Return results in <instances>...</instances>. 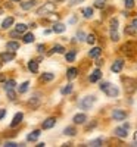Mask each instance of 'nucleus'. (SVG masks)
I'll return each instance as SVG.
<instances>
[{
	"label": "nucleus",
	"instance_id": "nucleus-42",
	"mask_svg": "<svg viewBox=\"0 0 137 147\" xmlns=\"http://www.w3.org/2000/svg\"><path fill=\"white\" fill-rule=\"evenodd\" d=\"M77 37H78V40H84V37H85V34H84L83 31H78V34H77Z\"/></svg>",
	"mask_w": 137,
	"mask_h": 147
},
{
	"label": "nucleus",
	"instance_id": "nucleus-22",
	"mask_svg": "<svg viewBox=\"0 0 137 147\" xmlns=\"http://www.w3.org/2000/svg\"><path fill=\"white\" fill-rule=\"evenodd\" d=\"M53 31H55V32H64V31H65V25L61 24V22L55 24V25H53Z\"/></svg>",
	"mask_w": 137,
	"mask_h": 147
},
{
	"label": "nucleus",
	"instance_id": "nucleus-12",
	"mask_svg": "<svg viewBox=\"0 0 137 147\" xmlns=\"http://www.w3.org/2000/svg\"><path fill=\"white\" fill-rule=\"evenodd\" d=\"M56 124V119L55 118H49L46 119L44 122H43V129H50V128H53Z\"/></svg>",
	"mask_w": 137,
	"mask_h": 147
},
{
	"label": "nucleus",
	"instance_id": "nucleus-44",
	"mask_svg": "<svg viewBox=\"0 0 137 147\" xmlns=\"http://www.w3.org/2000/svg\"><path fill=\"white\" fill-rule=\"evenodd\" d=\"M131 27H133V28L137 31V18H136V19H133V22H131Z\"/></svg>",
	"mask_w": 137,
	"mask_h": 147
},
{
	"label": "nucleus",
	"instance_id": "nucleus-30",
	"mask_svg": "<svg viewBox=\"0 0 137 147\" xmlns=\"http://www.w3.org/2000/svg\"><path fill=\"white\" fill-rule=\"evenodd\" d=\"M85 41H87L89 44H95V43H96V37H95V34H89V36H85Z\"/></svg>",
	"mask_w": 137,
	"mask_h": 147
},
{
	"label": "nucleus",
	"instance_id": "nucleus-49",
	"mask_svg": "<svg viewBox=\"0 0 137 147\" xmlns=\"http://www.w3.org/2000/svg\"><path fill=\"white\" fill-rule=\"evenodd\" d=\"M13 2H21V0H13Z\"/></svg>",
	"mask_w": 137,
	"mask_h": 147
},
{
	"label": "nucleus",
	"instance_id": "nucleus-21",
	"mask_svg": "<svg viewBox=\"0 0 137 147\" xmlns=\"http://www.w3.org/2000/svg\"><path fill=\"white\" fill-rule=\"evenodd\" d=\"M64 134H65V135H69V137H74V135L77 134V129H75L74 127H66L65 131H64Z\"/></svg>",
	"mask_w": 137,
	"mask_h": 147
},
{
	"label": "nucleus",
	"instance_id": "nucleus-18",
	"mask_svg": "<svg viewBox=\"0 0 137 147\" xmlns=\"http://www.w3.org/2000/svg\"><path fill=\"white\" fill-rule=\"evenodd\" d=\"M40 131L38 129H36V131H32L31 134H28V137H27V140L28 141H36V140H38V137H40Z\"/></svg>",
	"mask_w": 137,
	"mask_h": 147
},
{
	"label": "nucleus",
	"instance_id": "nucleus-25",
	"mask_svg": "<svg viewBox=\"0 0 137 147\" xmlns=\"http://www.w3.org/2000/svg\"><path fill=\"white\" fill-rule=\"evenodd\" d=\"M38 105H40V99H38V97H32V99L28 102V106H30V107H37Z\"/></svg>",
	"mask_w": 137,
	"mask_h": 147
},
{
	"label": "nucleus",
	"instance_id": "nucleus-39",
	"mask_svg": "<svg viewBox=\"0 0 137 147\" xmlns=\"http://www.w3.org/2000/svg\"><path fill=\"white\" fill-rule=\"evenodd\" d=\"M124 5H125V7H127V9H131V7L134 6V0H125V2H124Z\"/></svg>",
	"mask_w": 137,
	"mask_h": 147
},
{
	"label": "nucleus",
	"instance_id": "nucleus-33",
	"mask_svg": "<svg viewBox=\"0 0 137 147\" xmlns=\"http://www.w3.org/2000/svg\"><path fill=\"white\" fill-rule=\"evenodd\" d=\"M15 85H16L15 80H9V81H6V84H5V88H6V90H7V88H15Z\"/></svg>",
	"mask_w": 137,
	"mask_h": 147
},
{
	"label": "nucleus",
	"instance_id": "nucleus-37",
	"mask_svg": "<svg viewBox=\"0 0 137 147\" xmlns=\"http://www.w3.org/2000/svg\"><path fill=\"white\" fill-rule=\"evenodd\" d=\"M64 51H65V49H64L62 46H59V44H58V46H55V47H53L52 53H64Z\"/></svg>",
	"mask_w": 137,
	"mask_h": 147
},
{
	"label": "nucleus",
	"instance_id": "nucleus-8",
	"mask_svg": "<svg viewBox=\"0 0 137 147\" xmlns=\"http://www.w3.org/2000/svg\"><path fill=\"white\" fill-rule=\"evenodd\" d=\"M114 134H115L116 137H119V138H127V135H128L125 127H118V128H115Z\"/></svg>",
	"mask_w": 137,
	"mask_h": 147
},
{
	"label": "nucleus",
	"instance_id": "nucleus-2",
	"mask_svg": "<svg viewBox=\"0 0 137 147\" xmlns=\"http://www.w3.org/2000/svg\"><path fill=\"white\" fill-rule=\"evenodd\" d=\"M124 82V90L127 94H133L137 90V81L134 78H122Z\"/></svg>",
	"mask_w": 137,
	"mask_h": 147
},
{
	"label": "nucleus",
	"instance_id": "nucleus-3",
	"mask_svg": "<svg viewBox=\"0 0 137 147\" xmlns=\"http://www.w3.org/2000/svg\"><path fill=\"white\" fill-rule=\"evenodd\" d=\"M95 103H96V97H95V96H87V97L81 99L80 107L84 109V110H89V109H91V106L95 105Z\"/></svg>",
	"mask_w": 137,
	"mask_h": 147
},
{
	"label": "nucleus",
	"instance_id": "nucleus-23",
	"mask_svg": "<svg viewBox=\"0 0 137 147\" xmlns=\"http://www.w3.org/2000/svg\"><path fill=\"white\" fill-rule=\"evenodd\" d=\"M65 59H66V62H74L75 60V51H68V53H65Z\"/></svg>",
	"mask_w": 137,
	"mask_h": 147
},
{
	"label": "nucleus",
	"instance_id": "nucleus-14",
	"mask_svg": "<svg viewBox=\"0 0 137 147\" xmlns=\"http://www.w3.org/2000/svg\"><path fill=\"white\" fill-rule=\"evenodd\" d=\"M72 121H74L75 124H84L85 121H87V116H85L84 113H77V115L74 116Z\"/></svg>",
	"mask_w": 137,
	"mask_h": 147
},
{
	"label": "nucleus",
	"instance_id": "nucleus-17",
	"mask_svg": "<svg viewBox=\"0 0 137 147\" xmlns=\"http://www.w3.org/2000/svg\"><path fill=\"white\" fill-rule=\"evenodd\" d=\"M77 75H78V69H77V68H69V69H68V72H66L68 80H74Z\"/></svg>",
	"mask_w": 137,
	"mask_h": 147
},
{
	"label": "nucleus",
	"instance_id": "nucleus-40",
	"mask_svg": "<svg viewBox=\"0 0 137 147\" xmlns=\"http://www.w3.org/2000/svg\"><path fill=\"white\" fill-rule=\"evenodd\" d=\"M111 30H118V21L116 19H112V21H111Z\"/></svg>",
	"mask_w": 137,
	"mask_h": 147
},
{
	"label": "nucleus",
	"instance_id": "nucleus-27",
	"mask_svg": "<svg viewBox=\"0 0 137 147\" xmlns=\"http://www.w3.org/2000/svg\"><path fill=\"white\" fill-rule=\"evenodd\" d=\"M83 15H84V18H91L93 16V9L91 7H85V9H83Z\"/></svg>",
	"mask_w": 137,
	"mask_h": 147
},
{
	"label": "nucleus",
	"instance_id": "nucleus-4",
	"mask_svg": "<svg viewBox=\"0 0 137 147\" xmlns=\"http://www.w3.org/2000/svg\"><path fill=\"white\" fill-rule=\"evenodd\" d=\"M124 53L128 56V57H133L134 56V53H136V50H137V46H136V43H133V41H128V43H125V44L122 46V49H121Z\"/></svg>",
	"mask_w": 137,
	"mask_h": 147
},
{
	"label": "nucleus",
	"instance_id": "nucleus-36",
	"mask_svg": "<svg viewBox=\"0 0 137 147\" xmlns=\"http://www.w3.org/2000/svg\"><path fill=\"white\" fill-rule=\"evenodd\" d=\"M111 40L112 41H118L119 40V36H118V32L115 30H111Z\"/></svg>",
	"mask_w": 137,
	"mask_h": 147
},
{
	"label": "nucleus",
	"instance_id": "nucleus-38",
	"mask_svg": "<svg viewBox=\"0 0 137 147\" xmlns=\"http://www.w3.org/2000/svg\"><path fill=\"white\" fill-rule=\"evenodd\" d=\"M102 144H103L102 138H99V140H93V141H90V146H93V147H97V146H102Z\"/></svg>",
	"mask_w": 137,
	"mask_h": 147
},
{
	"label": "nucleus",
	"instance_id": "nucleus-5",
	"mask_svg": "<svg viewBox=\"0 0 137 147\" xmlns=\"http://www.w3.org/2000/svg\"><path fill=\"white\" fill-rule=\"evenodd\" d=\"M53 11H55V3H46V5H43L41 7H38L37 15L38 16H44L47 13H52Z\"/></svg>",
	"mask_w": 137,
	"mask_h": 147
},
{
	"label": "nucleus",
	"instance_id": "nucleus-19",
	"mask_svg": "<svg viewBox=\"0 0 137 147\" xmlns=\"http://www.w3.org/2000/svg\"><path fill=\"white\" fill-rule=\"evenodd\" d=\"M53 78H55V74H52V72H46V74L41 75V81H44V82L52 81Z\"/></svg>",
	"mask_w": 137,
	"mask_h": 147
},
{
	"label": "nucleus",
	"instance_id": "nucleus-41",
	"mask_svg": "<svg viewBox=\"0 0 137 147\" xmlns=\"http://www.w3.org/2000/svg\"><path fill=\"white\" fill-rule=\"evenodd\" d=\"M16 146H19V144H16V143H13V141H7V143L5 144V147H16Z\"/></svg>",
	"mask_w": 137,
	"mask_h": 147
},
{
	"label": "nucleus",
	"instance_id": "nucleus-28",
	"mask_svg": "<svg viewBox=\"0 0 137 147\" xmlns=\"http://www.w3.org/2000/svg\"><path fill=\"white\" fill-rule=\"evenodd\" d=\"M71 91H72V84H66L65 87L61 90V93L64 94V96H65V94H69Z\"/></svg>",
	"mask_w": 137,
	"mask_h": 147
},
{
	"label": "nucleus",
	"instance_id": "nucleus-34",
	"mask_svg": "<svg viewBox=\"0 0 137 147\" xmlns=\"http://www.w3.org/2000/svg\"><path fill=\"white\" fill-rule=\"evenodd\" d=\"M6 93H7V97H9L11 100H15V99H16V94H15L13 88H7V90H6Z\"/></svg>",
	"mask_w": 137,
	"mask_h": 147
},
{
	"label": "nucleus",
	"instance_id": "nucleus-11",
	"mask_svg": "<svg viewBox=\"0 0 137 147\" xmlns=\"http://www.w3.org/2000/svg\"><path fill=\"white\" fill-rule=\"evenodd\" d=\"M112 118L115 121H124L127 118V113H125V112H122V110H114L112 112Z\"/></svg>",
	"mask_w": 137,
	"mask_h": 147
},
{
	"label": "nucleus",
	"instance_id": "nucleus-26",
	"mask_svg": "<svg viewBox=\"0 0 137 147\" xmlns=\"http://www.w3.org/2000/svg\"><path fill=\"white\" fill-rule=\"evenodd\" d=\"M12 24H13V18H12V16H9V18H6V19L3 21L2 27H3V28H9Z\"/></svg>",
	"mask_w": 137,
	"mask_h": 147
},
{
	"label": "nucleus",
	"instance_id": "nucleus-13",
	"mask_svg": "<svg viewBox=\"0 0 137 147\" xmlns=\"http://www.w3.org/2000/svg\"><path fill=\"white\" fill-rule=\"evenodd\" d=\"M100 78H102V72H100V69H96V71L90 75V82H97Z\"/></svg>",
	"mask_w": 137,
	"mask_h": 147
},
{
	"label": "nucleus",
	"instance_id": "nucleus-32",
	"mask_svg": "<svg viewBox=\"0 0 137 147\" xmlns=\"http://www.w3.org/2000/svg\"><path fill=\"white\" fill-rule=\"evenodd\" d=\"M28 85H30V82L28 81H25V82H22L21 85H19V93H25L28 90Z\"/></svg>",
	"mask_w": 137,
	"mask_h": 147
},
{
	"label": "nucleus",
	"instance_id": "nucleus-20",
	"mask_svg": "<svg viewBox=\"0 0 137 147\" xmlns=\"http://www.w3.org/2000/svg\"><path fill=\"white\" fill-rule=\"evenodd\" d=\"M100 53H102V49H99V47H93V49L89 51V56H90V57H97Z\"/></svg>",
	"mask_w": 137,
	"mask_h": 147
},
{
	"label": "nucleus",
	"instance_id": "nucleus-31",
	"mask_svg": "<svg viewBox=\"0 0 137 147\" xmlns=\"http://www.w3.org/2000/svg\"><path fill=\"white\" fill-rule=\"evenodd\" d=\"M34 41V36L31 32H28V34H25L24 36V43H32Z\"/></svg>",
	"mask_w": 137,
	"mask_h": 147
},
{
	"label": "nucleus",
	"instance_id": "nucleus-47",
	"mask_svg": "<svg viewBox=\"0 0 137 147\" xmlns=\"http://www.w3.org/2000/svg\"><path fill=\"white\" fill-rule=\"evenodd\" d=\"M96 65H97V66H100V65H103V60H100V59H99L97 62H96Z\"/></svg>",
	"mask_w": 137,
	"mask_h": 147
},
{
	"label": "nucleus",
	"instance_id": "nucleus-35",
	"mask_svg": "<svg viewBox=\"0 0 137 147\" xmlns=\"http://www.w3.org/2000/svg\"><path fill=\"white\" fill-rule=\"evenodd\" d=\"M124 32H125V34H128V36H133V34L136 32V30L131 27V25H128V27H125V28H124Z\"/></svg>",
	"mask_w": 137,
	"mask_h": 147
},
{
	"label": "nucleus",
	"instance_id": "nucleus-48",
	"mask_svg": "<svg viewBox=\"0 0 137 147\" xmlns=\"http://www.w3.org/2000/svg\"><path fill=\"white\" fill-rule=\"evenodd\" d=\"M6 80V76L5 75H0V81H5Z\"/></svg>",
	"mask_w": 137,
	"mask_h": 147
},
{
	"label": "nucleus",
	"instance_id": "nucleus-29",
	"mask_svg": "<svg viewBox=\"0 0 137 147\" xmlns=\"http://www.w3.org/2000/svg\"><path fill=\"white\" fill-rule=\"evenodd\" d=\"M105 6H106V0H96L95 2V7H97V9H103Z\"/></svg>",
	"mask_w": 137,
	"mask_h": 147
},
{
	"label": "nucleus",
	"instance_id": "nucleus-45",
	"mask_svg": "<svg viewBox=\"0 0 137 147\" xmlns=\"http://www.w3.org/2000/svg\"><path fill=\"white\" fill-rule=\"evenodd\" d=\"M37 50H38V51H44V44H40V46L37 47Z\"/></svg>",
	"mask_w": 137,
	"mask_h": 147
},
{
	"label": "nucleus",
	"instance_id": "nucleus-6",
	"mask_svg": "<svg viewBox=\"0 0 137 147\" xmlns=\"http://www.w3.org/2000/svg\"><path fill=\"white\" fill-rule=\"evenodd\" d=\"M122 68H124V62L121 59H118V60H115V62L112 63V66H111V71L112 72H115V74H119L122 71Z\"/></svg>",
	"mask_w": 137,
	"mask_h": 147
},
{
	"label": "nucleus",
	"instance_id": "nucleus-1",
	"mask_svg": "<svg viewBox=\"0 0 137 147\" xmlns=\"http://www.w3.org/2000/svg\"><path fill=\"white\" fill-rule=\"evenodd\" d=\"M100 90L103 91L106 96H109V97H116L119 94V90L115 87V85L111 84V82H102L100 84Z\"/></svg>",
	"mask_w": 137,
	"mask_h": 147
},
{
	"label": "nucleus",
	"instance_id": "nucleus-10",
	"mask_svg": "<svg viewBox=\"0 0 137 147\" xmlns=\"http://www.w3.org/2000/svg\"><path fill=\"white\" fill-rule=\"evenodd\" d=\"M22 119H24V113H21V112H18L15 116H13V121L11 122V127L12 128H15L16 125H19L21 122H22Z\"/></svg>",
	"mask_w": 137,
	"mask_h": 147
},
{
	"label": "nucleus",
	"instance_id": "nucleus-7",
	"mask_svg": "<svg viewBox=\"0 0 137 147\" xmlns=\"http://www.w3.org/2000/svg\"><path fill=\"white\" fill-rule=\"evenodd\" d=\"M0 59L3 60V62H11V60L15 59V51H3L2 55H0Z\"/></svg>",
	"mask_w": 137,
	"mask_h": 147
},
{
	"label": "nucleus",
	"instance_id": "nucleus-43",
	"mask_svg": "<svg viewBox=\"0 0 137 147\" xmlns=\"http://www.w3.org/2000/svg\"><path fill=\"white\" fill-rule=\"evenodd\" d=\"M6 116V110L5 109H0V119H3Z\"/></svg>",
	"mask_w": 137,
	"mask_h": 147
},
{
	"label": "nucleus",
	"instance_id": "nucleus-46",
	"mask_svg": "<svg viewBox=\"0 0 137 147\" xmlns=\"http://www.w3.org/2000/svg\"><path fill=\"white\" fill-rule=\"evenodd\" d=\"M71 2V5H75V3H80V2H83V0H69Z\"/></svg>",
	"mask_w": 137,
	"mask_h": 147
},
{
	"label": "nucleus",
	"instance_id": "nucleus-24",
	"mask_svg": "<svg viewBox=\"0 0 137 147\" xmlns=\"http://www.w3.org/2000/svg\"><path fill=\"white\" fill-rule=\"evenodd\" d=\"M15 31L19 32V34H24L25 31H27V25H25V24H18V25L15 27Z\"/></svg>",
	"mask_w": 137,
	"mask_h": 147
},
{
	"label": "nucleus",
	"instance_id": "nucleus-9",
	"mask_svg": "<svg viewBox=\"0 0 137 147\" xmlns=\"http://www.w3.org/2000/svg\"><path fill=\"white\" fill-rule=\"evenodd\" d=\"M36 6H37V0H28V2L21 3V7L24 11H30V9H32V7H36Z\"/></svg>",
	"mask_w": 137,
	"mask_h": 147
},
{
	"label": "nucleus",
	"instance_id": "nucleus-16",
	"mask_svg": "<svg viewBox=\"0 0 137 147\" xmlns=\"http://www.w3.org/2000/svg\"><path fill=\"white\" fill-rule=\"evenodd\" d=\"M28 69L31 72H34V74L38 72V62H37V60H30V62H28Z\"/></svg>",
	"mask_w": 137,
	"mask_h": 147
},
{
	"label": "nucleus",
	"instance_id": "nucleus-15",
	"mask_svg": "<svg viewBox=\"0 0 137 147\" xmlns=\"http://www.w3.org/2000/svg\"><path fill=\"white\" fill-rule=\"evenodd\" d=\"M6 49L9 50V51H16V50L19 49V43L18 41H9L6 44Z\"/></svg>",
	"mask_w": 137,
	"mask_h": 147
}]
</instances>
